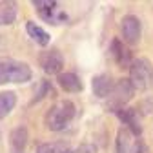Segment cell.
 I'll return each instance as SVG.
<instances>
[{
	"label": "cell",
	"instance_id": "13",
	"mask_svg": "<svg viewBox=\"0 0 153 153\" xmlns=\"http://www.w3.org/2000/svg\"><path fill=\"white\" fill-rule=\"evenodd\" d=\"M56 82H59V86L64 91H68V93H79V91H82V82H80V79L75 73H60L59 79H56Z\"/></svg>",
	"mask_w": 153,
	"mask_h": 153
},
{
	"label": "cell",
	"instance_id": "1",
	"mask_svg": "<svg viewBox=\"0 0 153 153\" xmlns=\"http://www.w3.org/2000/svg\"><path fill=\"white\" fill-rule=\"evenodd\" d=\"M75 104L71 100H59L55 106H51L46 113V128L51 131H62L68 128V124L73 120L75 117Z\"/></svg>",
	"mask_w": 153,
	"mask_h": 153
},
{
	"label": "cell",
	"instance_id": "4",
	"mask_svg": "<svg viewBox=\"0 0 153 153\" xmlns=\"http://www.w3.org/2000/svg\"><path fill=\"white\" fill-rule=\"evenodd\" d=\"M133 86L129 82V79H122L119 82H115V88L113 91L109 93V106L117 111L120 108H124L126 102H129V99L133 97Z\"/></svg>",
	"mask_w": 153,
	"mask_h": 153
},
{
	"label": "cell",
	"instance_id": "3",
	"mask_svg": "<svg viewBox=\"0 0 153 153\" xmlns=\"http://www.w3.org/2000/svg\"><path fill=\"white\" fill-rule=\"evenodd\" d=\"M129 82L133 89L146 91L153 86V64L148 59H137L129 66Z\"/></svg>",
	"mask_w": 153,
	"mask_h": 153
},
{
	"label": "cell",
	"instance_id": "5",
	"mask_svg": "<svg viewBox=\"0 0 153 153\" xmlns=\"http://www.w3.org/2000/svg\"><path fill=\"white\" fill-rule=\"evenodd\" d=\"M33 6L36 7L38 13H40V16L49 24H60V22L68 20V15L64 11H60V9H56L59 4H56L55 0H35Z\"/></svg>",
	"mask_w": 153,
	"mask_h": 153
},
{
	"label": "cell",
	"instance_id": "18",
	"mask_svg": "<svg viewBox=\"0 0 153 153\" xmlns=\"http://www.w3.org/2000/svg\"><path fill=\"white\" fill-rule=\"evenodd\" d=\"M48 91H49V82H48V80H42V82H40V89H38V93L35 95V99H33L31 104H35V102H38V100H42L44 95H46Z\"/></svg>",
	"mask_w": 153,
	"mask_h": 153
},
{
	"label": "cell",
	"instance_id": "16",
	"mask_svg": "<svg viewBox=\"0 0 153 153\" xmlns=\"http://www.w3.org/2000/svg\"><path fill=\"white\" fill-rule=\"evenodd\" d=\"M26 29H27V35L33 38L36 44H40V46H48V44H49V40H51L49 33H48V31H44L40 26H36L35 22H31V20H29V22L26 24Z\"/></svg>",
	"mask_w": 153,
	"mask_h": 153
},
{
	"label": "cell",
	"instance_id": "19",
	"mask_svg": "<svg viewBox=\"0 0 153 153\" xmlns=\"http://www.w3.org/2000/svg\"><path fill=\"white\" fill-rule=\"evenodd\" d=\"M68 153H97V148L93 144H80V146H76L75 149H71Z\"/></svg>",
	"mask_w": 153,
	"mask_h": 153
},
{
	"label": "cell",
	"instance_id": "15",
	"mask_svg": "<svg viewBox=\"0 0 153 153\" xmlns=\"http://www.w3.org/2000/svg\"><path fill=\"white\" fill-rule=\"evenodd\" d=\"M16 104V93L15 91H0V120L6 119L13 111Z\"/></svg>",
	"mask_w": 153,
	"mask_h": 153
},
{
	"label": "cell",
	"instance_id": "7",
	"mask_svg": "<svg viewBox=\"0 0 153 153\" xmlns=\"http://www.w3.org/2000/svg\"><path fill=\"white\" fill-rule=\"evenodd\" d=\"M115 153H142V144L135 140V135L128 128H120L117 133V149H115Z\"/></svg>",
	"mask_w": 153,
	"mask_h": 153
},
{
	"label": "cell",
	"instance_id": "17",
	"mask_svg": "<svg viewBox=\"0 0 153 153\" xmlns=\"http://www.w3.org/2000/svg\"><path fill=\"white\" fill-rule=\"evenodd\" d=\"M64 151H66L64 142H44V144H40L36 148L35 153H64Z\"/></svg>",
	"mask_w": 153,
	"mask_h": 153
},
{
	"label": "cell",
	"instance_id": "6",
	"mask_svg": "<svg viewBox=\"0 0 153 153\" xmlns=\"http://www.w3.org/2000/svg\"><path fill=\"white\" fill-rule=\"evenodd\" d=\"M40 68L49 73V75H60L62 73V68H64V59L59 49H49V51H42L40 59Z\"/></svg>",
	"mask_w": 153,
	"mask_h": 153
},
{
	"label": "cell",
	"instance_id": "2",
	"mask_svg": "<svg viewBox=\"0 0 153 153\" xmlns=\"http://www.w3.org/2000/svg\"><path fill=\"white\" fill-rule=\"evenodd\" d=\"M33 71L26 62L13 59H0V86L4 84H24L31 80Z\"/></svg>",
	"mask_w": 153,
	"mask_h": 153
},
{
	"label": "cell",
	"instance_id": "14",
	"mask_svg": "<svg viewBox=\"0 0 153 153\" xmlns=\"http://www.w3.org/2000/svg\"><path fill=\"white\" fill-rule=\"evenodd\" d=\"M16 18V6L11 0H2L0 2V26H9Z\"/></svg>",
	"mask_w": 153,
	"mask_h": 153
},
{
	"label": "cell",
	"instance_id": "10",
	"mask_svg": "<svg viewBox=\"0 0 153 153\" xmlns=\"http://www.w3.org/2000/svg\"><path fill=\"white\" fill-rule=\"evenodd\" d=\"M27 144V129L26 126H16L9 133V153H24Z\"/></svg>",
	"mask_w": 153,
	"mask_h": 153
},
{
	"label": "cell",
	"instance_id": "11",
	"mask_svg": "<svg viewBox=\"0 0 153 153\" xmlns=\"http://www.w3.org/2000/svg\"><path fill=\"white\" fill-rule=\"evenodd\" d=\"M113 88H115V82L111 79V75L102 73V75H97L93 79V93L97 95V97H100V99L109 97V93L113 91Z\"/></svg>",
	"mask_w": 153,
	"mask_h": 153
},
{
	"label": "cell",
	"instance_id": "8",
	"mask_svg": "<svg viewBox=\"0 0 153 153\" xmlns=\"http://www.w3.org/2000/svg\"><path fill=\"white\" fill-rule=\"evenodd\" d=\"M120 29H122V36L128 44H137L139 38H140V20L133 15H128L122 18V24H120Z\"/></svg>",
	"mask_w": 153,
	"mask_h": 153
},
{
	"label": "cell",
	"instance_id": "9",
	"mask_svg": "<svg viewBox=\"0 0 153 153\" xmlns=\"http://www.w3.org/2000/svg\"><path fill=\"white\" fill-rule=\"evenodd\" d=\"M115 113H117V117L124 122V126H126L135 137H139L140 133H142V126H140V120H139V113H137V109L120 108V109H117Z\"/></svg>",
	"mask_w": 153,
	"mask_h": 153
},
{
	"label": "cell",
	"instance_id": "12",
	"mask_svg": "<svg viewBox=\"0 0 153 153\" xmlns=\"http://www.w3.org/2000/svg\"><path fill=\"white\" fill-rule=\"evenodd\" d=\"M111 55L115 62H117L120 68H129L131 66V53L124 48V44L119 40V38H115L111 42Z\"/></svg>",
	"mask_w": 153,
	"mask_h": 153
}]
</instances>
